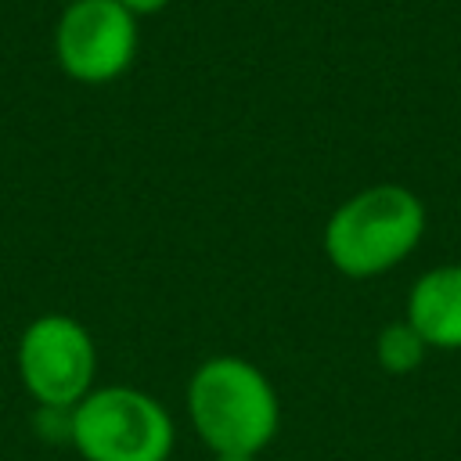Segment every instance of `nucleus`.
I'll use <instances>...</instances> for the list:
<instances>
[{
    "label": "nucleus",
    "instance_id": "obj_3",
    "mask_svg": "<svg viewBox=\"0 0 461 461\" xmlns=\"http://www.w3.org/2000/svg\"><path fill=\"white\" fill-rule=\"evenodd\" d=\"M68 443L83 461H169V411L137 385H94L68 411Z\"/></svg>",
    "mask_w": 461,
    "mask_h": 461
},
{
    "label": "nucleus",
    "instance_id": "obj_7",
    "mask_svg": "<svg viewBox=\"0 0 461 461\" xmlns=\"http://www.w3.org/2000/svg\"><path fill=\"white\" fill-rule=\"evenodd\" d=\"M425 353H429V342L418 335V328L407 317L389 321L378 331V339H375V360L389 375H411V371H418L421 360H425Z\"/></svg>",
    "mask_w": 461,
    "mask_h": 461
},
{
    "label": "nucleus",
    "instance_id": "obj_6",
    "mask_svg": "<svg viewBox=\"0 0 461 461\" xmlns=\"http://www.w3.org/2000/svg\"><path fill=\"white\" fill-rule=\"evenodd\" d=\"M429 349H461V263L425 270L407 292L403 313Z\"/></svg>",
    "mask_w": 461,
    "mask_h": 461
},
{
    "label": "nucleus",
    "instance_id": "obj_4",
    "mask_svg": "<svg viewBox=\"0 0 461 461\" xmlns=\"http://www.w3.org/2000/svg\"><path fill=\"white\" fill-rule=\"evenodd\" d=\"M14 371L40 411H72L97 378V346L68 313L32 317L14 346Z\"/></svg>",
    "mask_w": 461,
    "mask_h": 461
},
{
    "label": "nucleus",
    "instance_id": "obj_1",
    "mask_svg": "<svg viewBox=\"0 0 461 461\" xmlns=\"http://www.w3.org/2000/svg\"><path fill=\"white\" fill-rule=\"evenodd\" d=\"M187 418L194 436L216 454H263L281 429L274 382L245 357H209L191 371Z\"/></svg>",
    "mask_w": 461,
    "mask_h": 461
},
{
    "label": "nucleus",
    "instance_id": "obj_2",
    "mask_svg": "<svg viewBox=\"0 0 461 461\" xmlns=\"http://www.w3.org/2000/svg\"><path fill=\"white\" fill-rule=\"evenodd\" d=\"M425 202L403 184H371L349 194L324 223V256L349 281L400 267L425 238Z\"/></svg>",
    "mask_w": 461,
    "mask_h": 461
},
{
    "label": "nucleus",
    "instance_id": "obj_10",
    "mask_svg": "<svg viewBox=\"0 0 461 461\" xmlns=\"http://www.w3.org/2000/svg\"><path fill=\"white\" fill-rule=\"evenodd\" d=\"M65 4H68V0H65Z\"/></svg>",
    "mask_w": 461,
    "mask_h": 461
},
{
    "label": "nucleus",
    "instance_id": "obj_5",
    "mask_svg": "<svg viewBox=\"0 0 461 461\" xmlns=\"http://www.w3.org/2000/svg\"><path fill=\"white\" fill-rule=\"evenodd\" d=\"M140 29L119 0H68L54 25V61L83 86H104L137 61Z\"/></svg>",
    "mask_w": 461,
    "mask_h": 461
},
{
    "label": "nucleus",
    "instance_id": "obj_8",
    "mask_svg": "<svg viewBox=\"0 0 461 461\" xmlns=\"http://www.w3.org/2000/svg\"><path fill=\"white\" fill-rule=\"evenodd\" d=\"M119 4H122L137 22H140V18H151V14H158V11L169 7V0H119Z\"/></svg>",
    "mask_w": 461,
    "mask_h": 461
},
{
    "label": "nucleus",
    "instance_id": "obj_9",
    "mask_svg": "<svg viewBox=\"0 0 461 461\" xmlns=\"http://www.w3.org/2000/svg\"><path fill=\"white\" fill-rule=\"evenodd\" d=\"M212 461H259L256 454H216Z\"/></svg>",
    "mask_w": 461,
    "mask_h": 461
}]
</instances>
